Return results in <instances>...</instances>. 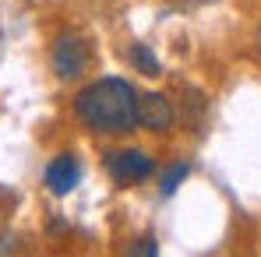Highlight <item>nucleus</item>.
<instances>
[{
  "label": "nucleus",
  "mask_w": 261,
  "mask_h": 257,
  "mask_svg": "<svg viewBox=\"0 0 261 257\" xmlns=\"http://www.w3.org/2000/svg\"><path fill=\"white\" fill-rule=\"evenodd\" d=\"M106 169L117 183H141L155 173V162L141 148H124V152H106Z\"/></svg>",
  "instance_id": "obj_4"
},
{
  "label": "nucleus",
  "mask_w": 261,
  "mask_h": 257,
  "mask_svg": "<svg viewBox=\"0 0 261 257\" xmlns=\"http://www.w3.org/2000/svg\"><path fill=\"white\" fill-rule=\"evenodd\" d=\"M184 95H187V102H184V120L191 124L194 130L205 127V113H208V102H205V95L198 92V88H184Z\"/></svg>",
  "instance_id": "obj_6"
},
{
  "label": "nucleus",
  "mask_w": 261,
  "mask_h": 257,
  "mask_svg": "<svg viewBox=\"0 0 261 257\" xmlns=\"http://www.w3.org/2000/svg\"><path fill=\"white\" fill-rule=\"evenodd\" d=\"M130 64L145 74V78H155L163 67H159V60H155V53L148 49V46H141V43H134L130 46Z\"/></svg>",
  "instance_id": "obj_7"
},
{
  "label": "nucleus",
  "mask_w": 261,
  "mask_h": 257,
  "mask_svg": "<svg viewBox=\"0 0 261 257\" xmlns=\"http://www.w3.org/2000/svg\"><path fill=\"white\" fill-rule=\"evenodd\" d=\"M138 92L124 78H99L74 95V113L88 130L99 134H127L138 127L134 120Z\"/></svg>",
  "instance_id": "obj_1"
},
{
  "label": "nucleus",
  "mask_w": 261,
  "mask_h": 257,
  "mask_svg": "<svg viewBox=\"0 0 261 257\" xmlns=\"http://www.w3.org/2000/svg\"><path fill=\"white\" fill-rule=\"evenodd\" d=\"M187 173H191V166L187 162H173L170 169L159 176V190H163V197H170V194H176V187L187 180Z\"/></svg>",
  "instance_id": "obj_8"
},
{
  "label": "nucleus",
  "mask_w": 261,
  "mask_h": 257,
  "mask_svg": "<svg viewBox=\"0 0 261 257\" xmlns=\"http://www.w3.org/2000/svg\"><path fill=\"white\" fill-rule=\"evenodd\" d=\"M127 254H130V257H152V254H159V247H155V236H141L134 247H127Z\"/></svg>",
  "instance_id": "obj_9"
},
{
  "label": "nucleus",
  "mask_w": 261,
  "mask_h": 257,
  "mask_svg": "<svg viewBox=\"0 0 261 257\" xmlns=\"http://www.w3.org/2000/svg\"><path fill=\"white\" fill-rule=\"evenodd\" d=\"M78 180H82V162L71 155V152H64V155H57L49 166H46V187L57 194V197H64V194H71L74 187H78Z\"/></svg>",
  "instance_id": "obj_5"
},
{
  "label": "nucleus",
  "mask_w": 261,
  "mask_h": 257,
  "mask_svg": "<svg viewBox=\"0 0 261 257\" xmlns=\"http://www.w3.org/2000/svg\"><path fill=\"white\" fill-rule=\"evenodd\" d=\"M11 247H14V243H11V236H4V233H0V254H7Z\"/></svg>",
  "instance_id": "obj_10"
},
{
  "label": "nucleus",
  "mask_w": 261,
  "mask_h": 257,
  "mask_svg": "<svg viewBox=\"0 0 261 257\" xmlns=\"http://www.w3.org/2000/svg\"><path fill=\"white\" fill-rule=\"evenodd\" d=\"M88 60H92V53H88V43L82 36H60V39L53 43V53H49L53 74H57L60 81L82 78L88 71Z\"/></svg>",
  "instance_id": "obj_2"
},
{
  "label": "nucleus",
  "mask_w": 261,
  "mask_h": 257,
  "mask_svg": "<svg viewBox=\"0 0 261 257\" xmlns=\"http://www.w3.org/2000/svg\"><path fill=\"white\" fill-rule=\"evenodd\" d=\"M134 120H138V127L152 130V134H166L176 120V106L170 102V95H163V92H145V95H138Z\"/></svg>",
  "instance_id": "obj_3"
},
{
  "label": "nucleus",
  "mask_w": 261,
  "mask_h": 257,
  "mask_svg": "<svg viewBox=\"0 0 261 257\" xmlns=\"http://www.w3.org/2000/svg\"><path fill=\"white\" fill-rule=\"evenodd\" d=\"M254 43H258V53H261V25H258V32H254Z\"/></svg>",
  "instance_id": "obj_11"
}]
</instances>
